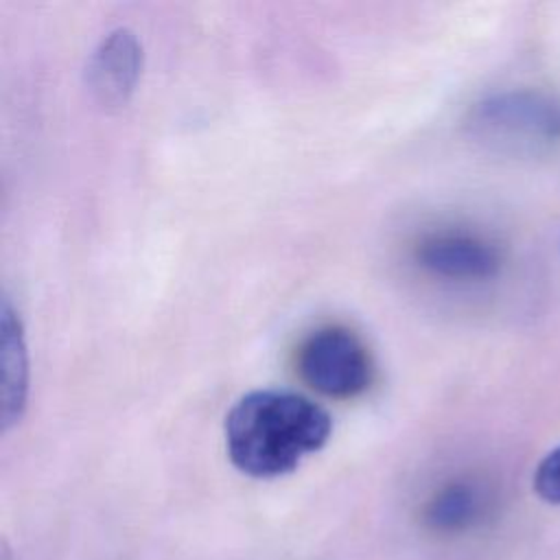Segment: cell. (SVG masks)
I'll list each match as a JSON object with an SVG mask.
<instances>
[{
	"instance_id": "6da1fadb",
	"label": "cell",
	"mask_w": 560,
	"mask_h": 560,
	"mask_svg": "<svg viewBox=\"0 0 560 560\" xmlns=\"http://www.w3.org/2000/svg\"><path fill=\"white\" fill-rule=\"evenodd\" d=\"M332 433L330 413L287 389L241 396L225 416V448L236 470L254 479L282 477L324 448Z\"/></svg>"
},
{
	"instance_id": "7a4b0ae2",
	"label": "cell",
	"mask_w": 560,
	"mask_h": 560,
	"mask_svg": "<svg viewBox=\"0 0 560 560\" xmlns=\"http://www.w3.org/2000/svg\"><path fill=\"white\" fill-rule=\"evenodd\" d=\"M472 129L505 149H538L560 140V105L538 92H505L481 101Z\"/></svg>"
},
{
	"instance_id": "3957f363",
	"label": "cell",
	"mask_w": 560,
	"mask_h": 560,
	"mask_svg": "<svg viewBox=\"0 0 560 560\" xmlns=\"http://www.w3.org/2000/svg\"><path fill=\"white\" fill-rule=\"evenodd\" d=\"M302 378L324 396L352 398L368 389L372 363L363 343L346 328L313 332L298 352Z\"/></svg>"
},
{
	"instance_id": "277c9868",
	"label": "cell",
	"mask_w": 560,
	"mask_h": 560,
	"mask_svg": "<svg viewBox=\"0 0 560 560\" xmlns=\"http://www.w3.org/2000/svg\"><path fill=\"white\" fill-rule=\"evenodd\" d=\"M142 72V46L129 28L107 33L94 48L85 79L103 107H120L133 94Z\"/></svg>"
},
{
	"instance_id": "5b68a950",
	"label": "cell",
	"mask_w": 560,
	"mask_h": 560,
	"mask_svg": "<svg viewBox=\"0 0 560 560\" xmlns=\"http://www.w3.org/2000/svg\"><path fill=\"white\" fill-rule=\"evenodd\" d=\"M418 260L431 273L453 280H486L499 271V252L470 234H438L418 249Z\"/></svg>"
},
{
	"instance_id": "8992f818",
	"label": "cell",
	"mask_w": 560,
	"mask_h": 560,
	"mask_svg": "<svg viewBox=\"0 0 560 560\" xmlns=\"http://www.w3.org/2000/svg\"><path fill=\"white\" fill-rule=\"evenodd\" d=\"M0 370H2L0 418H2V429L7 431L15 422H20L26 407V389H28V361H26L22 324L7 298H2V304H0Z\"/></svg>"
},
{
	"instance_id": "52a82bcc",
	"label": "cell",
	"mask_w": 560,
	"mask_h": 560,
	"mask_svg": "<svg viewBox=\"0 0 560 560\" xmlns=\"http://www.w3.org/2000/svg\"><path fill=\"white\" fill-rule=\"evenodd\" d=\"M479 510V494L468 483H451L440 490L427 508V521L438 529H459Z\"/></svg>"
},
{
	"instance_id": "ba28073f",
	"label": "cell",
	"mask_w": 560,
	"mask_h": 560,
	"mask_svg": "<svg viewBox=\"0 0 560 560\" xmlns=\"http://www.w3.org/2000/svg\"><path fill=\"white\" fill-rule=\"evenodd\" d=\"M534 490L542 501L560 505V446L547 453L536 466Z\"/></svg>"
}]
</instances>
